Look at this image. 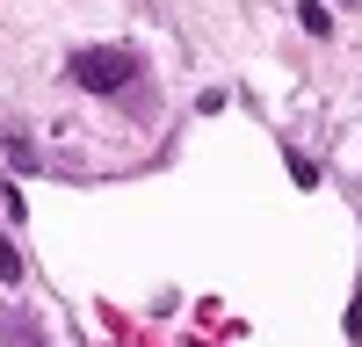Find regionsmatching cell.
Wrapping results in <instances>:
<instances>
[{
    "label": "cell",
    "instance_id": "1",
    "mask_svg": "<svg viewBox=\"0 0 362 347\" xmlns=\"http://www.w3.org/2000/svg\"><path fill=\"white\" fill-rule=\"evenodd\" d=\"M131 73H138V58H131V51H109V44L73 51V80L87 87V95H116V87H131Z\"/></svg>",
    "mask_w": 362,
    "mask_h": 347
},
{
    "label": "cell",
    "instance_id": "2",
    "mask_svg": "<svg viewBox=\"0 0 362 347\" xmlns=\"http://www.w3.org/2000/svg\"><path fill=\"white\" fill-rule=\"evenodd\" d=\"M297 22H305L312 37H326V29H334V15H326V0H297Z\"/></svg>",
    "mask_w": 362,
    "mask_h": 347
},
{
    "label": "cell",
    "instance_id": "3",
    "mask_svg": "<svg viewBox=\"0 0 362 347\" xmlns=\"http://www.w3.org/2000/svg\"><path fill=\"white\" fill-rule=\"evenodd\" d=\"M0 282H22V253H15L8 239H0Z\"/></svg>",
    "mask_w": 362,
    "mask_h": 347
},
{
    "label": "cell",
    "instance_id": "4",
    "mask_svg": "<svg viewBox=\"0 0 362 347\" xmlns=\"http://www.w3.org/2000/svg\"><path fill=\"white\" fill-rule=\"evenodd\" d=\"M348 8H355V0H348Z\"/></svg>",
    "mask_w": 362,
    "mask_h": 347
}]
</instances>
